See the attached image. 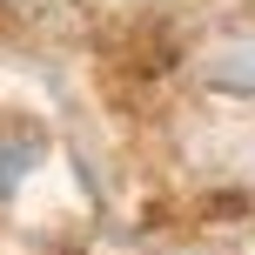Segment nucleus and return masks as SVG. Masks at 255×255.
<instances>
[]
</instances>
